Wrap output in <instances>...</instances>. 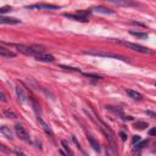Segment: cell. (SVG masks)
Returning a JSON list of instances; mask_svg holds the SVG:
<instances>
[{
    "label": "cell",
    "instance_id": "24",
    "mask_svg": "<svg viewBox=\"0 0 156 156\" xmlns=\"http://www.w3.org/2000/svg\"><path fill=\"white\" fill-rule=\"evenodd\" d=\"M62 68L65 69H69V71H76V72H79V68H74V67H66V66H61Z\"/></svg>",
    "mask_w": 156,
    "mask_h": 156
},
{
    "label": "cell",
    "instance_id": "22",
    "mask_svg": "<svg viewBox=\"0 0 156 156\" xmlns=\"http://www.w3.org/2000/svg\"><path fill=\"white\" fill-rule=\"evenodd\" d=\"M87 77H91L94 79H101V76H96V74H90V73H85Z\"/></svg>",
    "mask_w": 156,
    "mask_h": 156
},
{
    "label": "cell",
    "instance_id": "31",
    "mask_svg": "<svg viewBox=\"0 0 156 156\" xmlns=\"http://www.w3.org/2000/svg\"><path fill=\"white\" fill-rule=\"evenodd\" d=\"M132 23H133V24H136V26H141V27H144V24H143V23H139V22H135V21H133Z\"/></svg>",
    "mask_w": 156,
    "mask_h": 156
},
{
    "label": "cell",
    "instance_id": "10",
    "mask_svg": "<svg viewBox=\"0 0 156 156\" xmlns=\"http://www.w3.org/2000/svg\"><path fill=\"white\" fill-rule=\"evenodd\" d=\"M106 110H108V111H112L113 113L122 116V118H123V119H132V117H129V116H127V117H126V116L123 115L122 110H121V108H118V107H116V106H111V105H107V106H106Z\"/></svg>",
    "mask_w": 156,
    "mask_h": 156
},
{
    "label": "cell",
    "instance_id": "13",
    "mask_svg": "<svg viewBox=\"0 0 156 156\" xmlns=\"http://www.w3.org/2000/svg\"><path fill=\"white\" fill-rule=\"evenodd\" d=\"M0 132H1L7 139H11V140L13 139V134H12L10 127H7V126H2V127H0Z\"/></svg>",
    "mask_w": 156,
    "mask_h": 156
},
{
    "label": "cell",
    "instance_id": "23",
    "mask_svg": "<svg viewBox=\"0 0 156 156\" xmlns=\"http://www.w3.org/2000/svg\"><path fill=\"white\" fill-rule=\"evenodd\" d=\"M149 134H150L151 136H156V127H154V128H151V129L149 130Z\"/></svg>",
    "mask_w": 156,
    "mask_h": 156
},
{
    "label": "cell",
    "instance_id": "9",
    "mask_svg": "<svg viewBox=\"0 0 156 156\" xmlns=\"http://www.w3.org/2000/svg\"><path fill=\"white\" fill-rule=\"evenodd\" d=\"M0 22H1L2 24H18V23H21V21L17 20V18H13V17H5V16H1V17H0Z\"/></svg>",
    "mask_w": 156,
    "mask_h": 156
},
{
    "label": "cell",
    "instance_id": "29",
    "mask_svg": "<svg viewBox=\"0 0 156 156\" xmlns=\"http://www.w3.org/2000/svg\"><path fill=\"white\" fill-rule=\"evenodd\" d=\"M119 136H121L122 140H126V139H127V135H126L124 132H119Z\"/></svg>",
    "mask_w": 156,
    "mask_h": 156
},
{
    "label": "cell",
    "instance_id": "30",
    "mask_svg": "<svg viewBox=\"0 0 156 156\" xmlns=\"http://www.w3.org/2000/svg\"><path fill=\"white\" fill-rule=\"evenodd\" d=\"M146 113H147L149 116H151V117L156 118V113H155V112H152V111H146Z\"/></svg>",
    "mask_w": 156,
    "mask_h": 156
},
{
    "label": "cell",
    "instance_id": "4",
    "mask_svg": "<svg viewBox=\"0 0 156 156\" xmlns=\"http://www.w3.org/2000/svg\"><path fill=\"white\" fill-rule=\"evenodd\" d=\"M27 9H35V10H41V9H46V10H57L58 6H57V5H52V4H34V5L27 6Z\"/></svg>",
    "mask_w": 156,
    "mask_h": 156
},
{
    "label": "cell",
    "instance_id": "12",
    "mask_svg": "<svg viewBox=\"0 0 156 156\" xmlns=\"http://www.w3.org/2000/svg\"><path fill=\"white\" fill-rule=\"evenodd\" d=\"M127 94L129 95V98H132V99H134V100H138V101H140V100L143 99V95H141L140 93H138L136 90L127 89Z\"/></svg>",
    "mask_w": 156,
    "mask_h": 156
},
{
    "label": "cell",
    "instance_id": "21",
    "mask_svg": "<svg viewBox=\"0 0 156 156\" xmlns=\"http://www.w3.org/2000/svg\"><path fill=\"white\" fill-rule=\"evenodd\" d=\"M7 11H11V7H10V6H5V7H1V9H0V12H1V13H5V12H7Z\"/></svg>",
    "mask_w": 156,
    "mask_h": 156
},
{
    "label": "cell",
    "instance_id": "15",
    "mask_svg": "<svg viewBox=\"0 0 156 156\" xmlns=\"http://www.w3.org/2000/svg\"><path fill=\"white\" fill-rule=\"evenodd\" d=\"M93 10H94L95 12H101V13H106V15H111V13H113L112 10L106 9V7H102V6H96V7H94Z\"/></svg>",
    "mask_w": 156,
    "mask_h": 156
},
{
    "label": "cell",
    "instance_id": "28",
    "mask_svg": "<svg viewBox=\"0 0 156 156\" xmlns=\"http://www.w3.org/2000/svg\"><path fill=\"white\" fill-rule=\"evenodd\" d=\"M5 115H6V116H9V117L11 116L12 118H15V117H16V115H15V113H12V112H10V111H5Z\"/></svg>",
    "mask_w": 156,
    "mask_h": 156
},
{
    "label": "cell",
    "instance_id": "8",
    "mask_svg": "<svg viewBox=\"0 0 156 156\" xmlns=\"http://www.w3.org/2000/svg\"><path fill=\"white\" fill-rule=\"evenodd\" d=\"M0 55L4 58H10V57H15L16 56V54L13 51H11L10 49H6L4 45L0 46Z\"/></svg>",
    "mask_w": 156,
    "mask_h": 156
},
{
    "label": "cell",
    "instance_id": "19",
    "mask_svg": "<svg viewBox=\"0 0 156 156\" xmlns=\"http://www.w3.org/2000/svg\"><path fill=\"white\" fill-rule=\"evenodd\" d=\"M0 98H1V101L2 102H6L7 101V96H6V94H5L4 90H0Z\"/></svg>",
    "mask_w": 156,
    "mask_h": 156
},
{
    "label": "cell",
    "instance_id": "27",
    "mask_svg": "<svg viewBox=\"0 0 156 156\" xmlns=\"http://www.w3.org/2000/svg\"><path fill=\"white\" fill-rule=\"evenodd\" d=\"M138 141H140V136H139V135H134V136H133V144H135V143H138Z\"/></svg>",
    "mask_w": 156,
    "mask_h": 156
},
{
    "label": "cell",
    "instance_id": "11",
    "mask_svg": "<svg viewBox=\"0 0 156 156\" xmlns=\"http://www.w3.org/2000/svg\"><path fill=\"white\" fill-rule=\"evenodd\" d=\"M63 16L67 17V18H71V20H73V21H78V22H88V21H89V20H87V18H83V17L78 16L77 13H63Z\"/></svg>",
    "mask_w": 156,
    "mask_h": 156
},
{
    "label": "cell",
    "instance_id": "16",
    "mask_svg": "<svg viewBox=\"0 0 156 156\" xmlns=\"http://www.w3.org/2000/svg\"><path fill=\"white\" fill-rule=\"evenodd\" d=\"M132 35L139 38V39H147V34L146 33H143V32H135V30H130L129 32Z\"/></svg>",
    "mask_w": 156,
    "mask_h": 156
},
{
    "label": "cell",
    "instance_id": "17",
    "mask_svg": "<svg viewBox=\"0 0 156 156\" xmlns=\"http://www.w3.org/2000/svg\"><path fill=\"white\" fill-rule=\"evenodd\" d=\"M61 145H62V147L66 150L67 155H69V156H73V152H72V150H71V147H69V145H68V143H67L66 140H61Z\"/></svg>",
    "mask_w": 156,
    "mask_h": 156
},
{
    "label": "cell",
    "instance_id": "26",
    "mask_svg": "<svg viewBox=\"0 0 156 156\" xmlns=\"http://www.w3.org/2000/svg\"><path fill=\"white\" fill-rule=\"evenodd\" d=\"M146 144H147V140H146V141H143V143H141V144H139V145H136V147H135V149H138V150H139V149L144 147Z\"/></svg>",
    "mask_w": 156,
    "mask_h": 156
},
{
    "label": "cell",
    "instance_id": "34",
    "mask_svg": "<svg viewBox=\"0 0 156 156\" xmlns=\"http://www.w3.org/2000/svg\"><path fill=\"white\" fill-rule=\"evenodd\" d=\"M155 87H156V83H155Z\"/></svg>",
    "mask_w": 156,
    "mask_h": 156
},
{
    "label": "cell",
    "instance_id": "1",
    "mask_svg": "<svg viewBox=\"0 0 156 156\" xmlns=\"http://www.w3.org/2000/svg\"><path fill=\"white\" fill-rule=\"evenodd\" d=\"M117 43H119V44H122V45H124V46H127V48H129V49H132L136 52H140V54H146V55H154L155 54L154 50H151L149 48H145L143 45L135 44V43H130V41H126V40H117Z\"/></svg>",
    "mask_w": 156,
    "mask_h": 156
},
{
    "label": "cell",
    "instance_id": "25",
    "mask_svg": "<svg viewBox=\"0 0 156 156\" xmlns=\"http://www.w3.org/2000/svg\"><path fill=\"white\" fill-rule=\"evenodd\" d=\"M15 152H16V155H17V156H27V155H26L24 152H22L20 149H16V150H15Z\"/></svg>",
    "mask_w": 156,
    "mask_h": 156
},
{
    "label": "cell",
    "instance_id": "33",
    "mask_svg": "<svg viewBox=\"0 0 156 156\" xmlns=\"http://www.w3.org/2000/svg\"><path fill=\"white\" fill-rule=\"evenodd\" d=\"M84 156H88V155H87V154H85V152H84Z\"/></svg>",
    "mask_w": 156,
    "mask_h": 156
},
{
    "label": "cell",
    "instance_id": "7",
    "mask_svg": "<svg viewBox=\"0 0 156 156\" xmlns=\"http://www.w3.org/2000/svg\"><path fill=\"white\" fill-rule=\"evenodd\" d=\"M38 122H39V124L41 126V128L45 130V133H46V134H49V135L52 138V136H54V133H52V130H51L50 126H49V124H48V123H46V122H45L40 116H38Z\"/></svg>",
    "mask_w": 156,
    "mask_h": 156
},
{
    "label": "cell",
    "instance_id": "5",
    "mask_svg": "<svg viewBox=\"0 0 156 156\" xmlns=\"http://www.w3.org/2000/svg\"><path fill=\"white\" fill-rule=\"evenodd\" d=\"M15 90H16V94H17L18 100L24 104V102L27 101V93L24 91V89H23L21 85H17V87L15 88Z\"/></svg>",
    "mask_w": 156,
    "mask_h": 156
},
{
    "label": "cell",
    "instance_id": "6",
    "mask_svg": "<svg viewBox=\"0 0 156 156\" xmlns=\"http://www.w3.org/2000/svg\"><path fill=\"white\" fill-rule=\"evenodd\" d=\"M35 60L38 61H43V62H54V56L50 55V54H45V52H41V54H38L35 56Z\"/></svg>",
    "mask_w": 156,
    "mask_h": 156
},
{
    "label": "cell",
    "instance_id": "20",
    "mask_svg": "<svg viewBox=\"0 0 156 156\" xmlns=\"http://www.w3.org/2000/svg\"><path fill=\"white\" fill-rule=\"evenodd\" d=\"M33 106H34V110H35V112H37V115L39 116V113H40V106L33 100Z\"/></svg>",
    "mask_w": 156,
    "mask_h": 156
},
{
    "label": "cell",
    "instance_id": "18",
    "mask_svg": "<svg viewBox=\"0 0 156 156\" xmlns=\"http://www.w3.org/2000/svg\"><path fill=\"white\" fill-rule=\"evenodd\" d=\"M145 127H147V123L146 122H135L134 123V128H138V129H144Z\"/></svg>",
    "mask_w": 156,
    "mask_h": 156
},
{
    "label": "cell",
    "instance_id": "14",
    "mask_svg": "<svg viewBox=\"0 0 156 156\" xmlns=\"http://www.w3.org/2000/svg\"><path fill=\"white\" fill-rule=\"evenodd\" d=\"M88 140H89V143H90V145L93 146V149L95 150V151H100L101 150V147H100V144L98 143V140L94 138V136H91V135H88Z\"/></svg>",
    "mask_w": 156,
    "mask_h": 156
},
{
    "label": "cell",
    "instance_id": "32",
    "mask_svg": "<svg viewBox=\"0 0 156 156\" xmlns=\"http://www.w3.org/2000/svg\"><path fill=\"white\" fill-rule=\"evenodd\" d=\"M155 150H156V143H155Z\"/></svg>",
    "mask_w": 156,
    "mask_h": 156
},
{
    "label": "cell",
    "instance_id": "3",
    "mask_svg": "<svg viewBox=\"0 0 156 156\" xmlns=\"http://www.w3.org/2000/svg\"><path fill=\"white\" fill-rule=\"evenodd\" d=\"M15 132H16V134L20 136L21 140H23V141H26V143H30V136H29L28 132L24 129L23 126L16 124V126H15Z\"/></svg>",
    "mask_w": 156,
    "mask_h": 156
},
{
    "label": "cell",
    "instance_id": "2",
    "mask_svg": "<svg viewBox=\"0 0 156 156\" xmlns=\"http://www.w3.org/2000/svg\"><path fill=\"white\" fill-rule=\"evenodd\" d=\"M84 54L88 55H94V56H102V57H111V58H117V60H122L124 62H129L128 58H126L122 55L118 54H112V52H102V51H84Z\"/></svg>",
    "mask_w": 156,
    "mask_h": 156
}]
</instances>
